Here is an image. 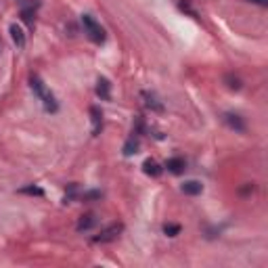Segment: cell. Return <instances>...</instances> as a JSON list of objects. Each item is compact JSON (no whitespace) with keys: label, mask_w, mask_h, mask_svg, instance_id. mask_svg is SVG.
<instances>
[{"label":"cell","mask_w":268,"mask_h":268,"mask_svg":"<svg viewBox=\"0 0 268 268\" xmlns=\"http://www.w3.org/2000/svg\"><path fill=\"white\" fill-rule=\"evenodd\" d=\"M182 193H186V195H199L201 191H203V184L199 182V180H186V182H182Z\"/></svg>","instance_id":"ba28073f"},{"label":"cell","mask_w":268,"mask_h":268,"mask_svg":"<svg viewBox=\"0 0 268 268\" xmlns=\"http://www.w3.org/2000/svg\"><path fill=\"white\" fill-rule=\"evenodd\" d=\"M0 51H3V44H0Z\"/></svg>","instance_id":"d6986e66"},{"label":"cell","mask_w":268,"mask_h":268,"mask_svg":"<svg viewBox=\"0 0 268 268\" xmlns=\"http://www.w3.org/2000/svg\"><path fill=\"white\" fill-rule=\"evenodd\" d=\"M19 193H26V195H38V197L44 195V191L40 189V186H23V189H21Z\"/></svg>","instance_id":"9a60e30c"},{"label":"cell","mask_w":268,"mask_h":268,"mask_svg":"<svg viewBox=\"0 0 268 268\" xmlns=\"http://www.w3.org/2000/svg\"><path fill=\"white\" fill-rule=\"evenodd\" d=\"M224 80L228 82L226 86H228L230 90H239V88H241V80H239V78H235V76H226Z\"/></svg>","instance_id":"2e32d148"},{"label":"cell","mask_w":268,"mask_h":268,"mask_svg":"<svg viewBox=\"0 0 268 268\" xmlns=\"http://www.w3.org/2000/svg\"><path fill=\"white\" fill-rule=\"evenodd\" d=\"M9 32H11V38H13V42H15L17 49H19V51L26 49V34H23V30L17 26V23H11Z\"/></svg>","instance_id":"277c9868"},{"label":"cell","mask_w":268,"mask_h":268,"mask_svg":"<svg viewBox=\"0 0 268 268\" xmlns=\"http://www.w3.org/2000/svg\"><path fill=\"white\" fill-rule=\"evenodd\" d=\"M247 3H253V5H260V7H268V0H247Z\"/></svg>","instance_id":"ac0fdd59"},{"label":"cell","mask_w":268,"mask_h":268,"mask_svg":"<svg viewBox=\"0 0 268 268\" xmlns=\"http://www.w3.org/2000/svg\"><path fill=\"white\" fill-rule=\"evenodd\" d=\"M95 224H97V218H95V214H86V216H82V218H80V222H78L76 230H78V232H84V230L92 228Z\"/></svg>","instance_id":"8fae6325"},{"label":"cell","mask_w":268,"mask_h":268,"mask_svg":"<svg viewBox=\"0 0 268 268\" xmlns=\"http://www.w3.org/2000/svg\"><path fill=\"white\" fill-rule=\"evenodd\" d=\"M143 172L147 174V176H159L161 174V166L157 164L155 159H145V164H143Z\"/></svg>","instance_id":"30bf717a"},{"label":"cell","mask_w":268,"mask_h":268,"mask_svg":"<svg viewBox=\"0 0 268 268\" xmlns=\"http://www.w3.org/2000/svg\"><path fill=\"white\" fill-rule=\"evenodd\" d=\"M82 26H84V32L88 34V38H90L92 42H97V44L105 42V30L95 21V17L82 15Z\"/></svg>","instance_id":"7a4b0ae2"},{"label":"cell","mask_w":268,"mask_h":268,"mask_svg":"<svg viewBox=\"0 0 268 268\" xmlns=\"http://www.w3.org/2000/svg\"><path fill=\"white\" fill-rule=\"evenodd\" d=\"M21 19L26 21L30 28H34V9H23L21 11Z\"/></svg>","instance_id":"5bb4252c"},{"label":"cell","mask_w":268,"mask_h":268,"mask_svg":"<svg viewBox=\"0 0 268 268\" xmlns=\"http://www.w3.org/2000/svg\"><path fill=\"white\" fill-rule=\"evenodd\" d=\"M143 99H145V105L149 109H153V111H164V105L159 103V99L153 95V92H143Z\"/></svg>","instance_id":"9c48e42d"},{"label":"cell","mask_w":268,"mask_h":268,"mask_svg":"<svg viewBox=\"0 0 268 268\" xmlns=\"http://www.w3.org/2000/svg\"><path fill=\"white\" fill-rule=\"evenodd\" d=\"M164 232H166L168 237H176L178 232H180V226H178V224H166V226H164Z\"/></svg>","instance_id":"e0dca14e"},{"label":"cell","mask_w":268,"mask_h":268,"mask_svg":"<svg viewBox=\"0 0 268 268\" xmlns=\"http://www.w3.org/2000/svg\"><path fill=\"white\" fill-rule=\"evenodd\" d=\"M224 122L232 128V130H237V132H245V124H243L241 115H237V113H224Z\"/></svg>","instance_id":"5b68a950"},{"label":"cell","mask_w":268,"mask_h":268,"mask_svg":"<svg viewBox=\"0 0 268 268\" xmlns=\"http://www.w3.org/2000/svg\"><path fill=\"white\" fill-rule=\"evenodd\" d=\"M122 230H124V224L113 222V224H109V226H105L92 241H95V243H111V241H115V239L122 235Z\"/></svg>","instance_id":"3957f363"},{"label":"cell","mask_w":268,"mask_h":268,"mask_svg":"<svg viewBox=\"0 0 268 268\" xmlns=\"http://www.w3.org/2000/svg\"><path fill=\"white\" fill-rule=\"evenodd\" d=\"M97 95L103 101H109L111 99V84H109L107 78H99V82H97Z\"/></svg>","instance_id":"8992f818"},{"label":"cell","mask_w":268,"mask_h":268,"mask_svg":"<svg viewBox=\"0 0 268 268\" xmlns=\"http://www.w3.org/2000/svg\"><path fill=\"white\" fill-rule=\"evenodd\" d=\"M90 115H92V134H99L103 128V113L99 107H90Z\"/></svg>","instance_id":"52a82bcc"},{"label":"cell","mask_w":268,"mask_h":268,"mask_svg":"<svg viewBox=\"0 0 268 268\" xmlns=\"http://www.w3.org/2000/svg\"><path fill=\"white\" fill-rule=\"evenodd\" d=\"M30 86H32L34 92H36V97L42 101V105H44L46 111H53V113H55L57 109H59V105H57V101H55V97H53V92L44 86V82H42L38 76H32V78H30Z\"/></svg>","instance_id":"6da1fadb"},{"label":"cell","mask_w":268,"mask_h":268,"mask_svg":"<svg viewBox=\"0 0 268 268\" xmlns=\"http://www.w3.org/2000/svg\"><path fill=\"white\" fill-rule=\"evenodd\" d=\"M136 153H138V141H136L134 136H130L126 141V145H124V155L130 157V155H136Z\"/></svg>","instance_id":"4fadbf2b"},{"label":"cell","mask_w":268,"mask_h":268,"mask_svg":"<svg viewBox=\"0 0 268 268\" xmlns=\"http://www.w3.org/2000/svg\"><path fill=\"white\" fill-rule=\"evenodd\" d=\"M166 168H168L172 174H182L184 168H186V164H184V159H182V157H172V159H168Z\"/></svg>","instance_id":"7c38bea8"}]
</instances>
